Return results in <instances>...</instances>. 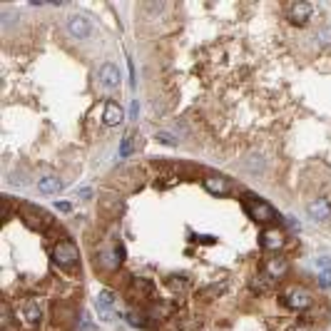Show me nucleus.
<instances>
[{
  "label": "nucleus",
  "instance_id": "obj_14",
  "mask_svg": "<svg viewBox=\"0 0 331 331\" xmlns=\"http://www.w3.org/2000/svg\"><path fill=\"white\" fill-rule=\"evenodd\" d=\"M100 85L105 90H117L120 87V70H117V65H112V62L100 65Z\"/></svg>",
  "mask_w": 331,
  "mask_h": 331
},
{
  "label": "nucleus",
  "instance_id": "obj_8",
  "mask_svg": "<svg viewBox=\"0 0 331 331\" xmlns=\"http://www.w3.org/2000/svg\"><path fill=\"white\" fill-rule=\"evenodd\" d=\"M68 33H70L73 38H78V40L87 38V35L92 33V23H90V18L83 15V13L70 15V18H68Z\"/></svg>",
  "mask_w": 331,
  "mask_h": 331
},
{
  "label": "nucleus",
  "instance_id": "obj_3",
  "mask_svg": "<svg viewBox=\"0 0 331 331\" xmlns=\"http://www.w3.org/2000/svg\"><path fill=\"white\" fill-rule=\"evenodd\" d=\"M244 212H247L254 222H259V224H269V222L277 219L274 207H272L269 202L259 200L256 194H247V197H244Z\"/></svg>",
  "mask_w": 331,
  "mask_h": 331
},
{
  "label": "nucleus",
  "instance_id": "obj_24",
  "mask_svg": "<svg viewBox=\"0 0 331 331\" xmlns=\"http://www.w3.org/2000/svg\"><path fill=\"white\" fill-rule=\"evenodd\" d=\"M316 282H319V287H321V289H329V287H331V267H329V269H321V272L316 274Z\"/></svg>",
  "mask_w": 331,
  "mask_h": 331
},
{
  "label": "nucleus",
  "instance_id": "obj_19",
  "mask_svg": "<svg viewBox=\"0 0 331 331\" xmlns=\"http://www.w3.org/2000/svg\"><path fill=\"white\" fill-rule=\"evenodd\" d=\"M97 309H100V314H105V311H112L115 309V291L112 289H102L97 294Z\"/></svg>",
  "mask_w": 331,
  "mask_h": 331
},
{
  "label": "nucleus",
  "instance_id": "obj_9",
  "mask_svg": "<svg viewBox=\"0 0 331 331\" xmlns=\"http://www.w3.org/2000/svg\"><path fill=\"white\" fill-rule=\"evenodd\" d=\"M132 296L142 299V301H155L157 299V287L152 279L147 277H135L132 279Z\"/></svg>",
  "mask_w": 331,
  "mask_h": 331
},
{
  "label": "nucleus",
  "instance_id": "obj_5",
  "mask_svg": "<svg viewBox=\"0 0 331 331\" xmlns=\"http://www.w3.org/2000/svg\"><path fill=\"white\" fill-rule=\"evenodd\" d=\"M75 321H78V309L73 304H68V301H55V306H52V324L70 329V326H75Z\"/></svg>",
  "mask_w": 331,
  "mask_h": 331
},
{
  "label": "nucleus",
  "instance_id": "obj_15",
  "mask_svg": "<svg viewBox=\"0 0 331 331\" xmlns=\"http://www.w3.org/2000/svg\"><path fill=\"white\" fill-rule=\"evenodd\" d=\"M306 212H309L311 219L324 222V219H329L331 217V202L326 200V197H316V200H311V202L306 205Z\"/></svg>",
  "mask_w": 331,
  "mask_h": 331
},
{
  "label": "nucleus",
  "instance_id": "obj_6",
  "mask_svg": "<svg viewBox=\"0 0 331 331\" xmlns=\"http://www.w3.org/2000/svg\"><path fill=\"white\" fill-rule=\"evenodd\" d=\"M115 184L120 187V192H135L142 187V169L140 167H127L117 174Z\"/></svg>",
  "mask_w": 331,
  "mask_h": 331
},
{
  "label": "nucleus",
  "instance_id": "obj_28",
  "mask_svg": "<svg viewBox=\"0 0 331 331\" xmlns=\"http://www.w3.org/2000/svg\"><path fill=\"white\" fill-rule=\"evenodd\" d=\"M316 38H319V42L329 45V42H331V28H324V30H319V33H316Z\"/></svg>",
  "mask_w": 331,
  "mask_h": 331
},
{
  "label": "nucleus",
  "instance_id": "obj_10",
  "mask_svg": "<svg viewBox=\"0 0 331 331\" xmlns=\"http://www.w3.org/2000/svg\"><path fill=\"white\" fill-rule=\"evenodd\" d=\"M202 184H205V189H207L209 194H214V197H224L227 192H232V182L227 177H222V174H207L202 179Z\"/></svg>",
  "mask_w": 331,
  "mask_h": 331
},
{
  "label": "nucleus",
  "instance_id": "obj_29",
  "mask_svg": "<svg viewBox=\"0 0 331 331\" xmlns=\"http://www.w3.org/2000/svg\"><path fill=\"white\" fill-rule=\"evenodd\" d=\"M137 112H140V105H137V100H135V102H132V110H129V115H132V117H137Z\"/></svg>",
  "mask_w": 331,
  "mask_h": 331
},
{
  "label": "nucleus",
  "instance_id": "obj_17",
  "mask_svg": "<svg viewBox=\"0 0 331 331\" xmlns=\"http://www.w3.org/2000/svg\"><path fill=\"white\" fill-rule=\"evenodd\" d=\"M122 117H124V112H122V107H120L117 102H107V105H105L102 122L107 124V127H117V124L122 122Z\"/></svg>",
  "mask_w": 331,
  "mask_h": 331
},
{
  "label": "nucleus",
  "instance_id": "obj_23",
  "mask_svg": "<svg viewBox=\"0 0 331 331\" xmlns=\"http://www.w3.org/2000/svg\"><path fill=\"white\" fill-rule=\"evenodd\" d=\"M244 167H247V169H251V172H256V174H259V172L264 169V160H261L259 155H251V157H247V160H244Z\"/></svg>",
  "mask_w": 331,
  "mask_h": 331
},
{
  "label": "nucleus",
  "instance_id": "obj_4",
  "mask_svg": "<svg viewBox=\"0 0 331 331\" xmlns=\"http://www.w3.org/2000/svg\"><path fill=\"white\" fill-rule=\"evenodd\" d=\"M311 294H309V289H304V287H291V289H287L284 294H282V304L287 306V309H291V311H304V309H309L311 306Z\"/></svg>",
  "mask_w": 331,
  "mask_h": 331
},
{
  "label": "nucleus",
  "instance_id": "obj_16",
  "mask_svg": "<svg viewBox=\"0 0 331 331\" xmlns=\"http://www.w3.org/2000/svg\"><path fill=\"white\" fill-rule=\"evenodd\" d=\"M20 316L25 319V324H40L42 319V304L38 299H25L23 301V311H20Z\"/></svg>",
  "mask_w": 331,
  "mask_h": 331
},
{
  "label": "nucleus",
  "instance_id": "obj_32",
  "mask_svg": "<svg viewBox=\"0 0 331 331\" xmlns=\"http://www.w3.org/2000/svg\"><path fill=\"white\" fill-rule=\"evenodd\" d=\"M90 194H92L90 189H80V192H78V197H90Z\"/></svg>",
  "mask_w": 331,
  "mask_h": 331
},
{
  "label": "nucleus",
  "instance_id": "obj_20",
  "mask_svg": "<svg viewBox=\"0 0 331 331\" xmlns=\"http://www.w3.org/2000/svg\"><path fill=\"white\" fill-rule=\"evenodd\" d=\"M274 284H277V282H274L269 274H264V272H261V274L251 277V284H249V287H251V291H259V294H264V291L272 289Z\"/></svg>",
  "mask_w": 331,
  "mask_h": 331
},
{
  "label": "nucleus",
  "instance_id": "obj_27",
  "mask_svg": "<svg viewBox=\"0 0 331 331\" xmlns=\"http://www.w3.org/2000/svg\"><path fill=\"white\" fill-rule=\"evenodd\" d=\"M157 140H160V142H165V145H169V147H174V145H177V140H174L169 132H157Z\"/></svg>",
  "mask_w": 331,
  "mask_h": 331
},
{
  "label": "nucleus",
  "instance_id": "obj_21",
  "mask_svg": "<svg viewBox=\"0 0 331 331\" xmlns=\"http://www.w3.org/2000/svg\"><path fill=\"white\" fill-rule=\"evenodd\" d=\"M124 319H127V324H129V326H135V329H145V326H150L147 311H137V309H129Z\"/></svg>",
  "mask_w": 331,
  "mask_h": 331
},
{
  "label": "nucleus",
  "instance_id": "obj_11",
  "mask_svg": "<svg viewBox=\"0 0 331 331\" xmlns=\"http://www.w3.org/2000/svg\"><path fill=\"white\" fill-rule=\"evenodd\" d=\"M264 274H269L274 282L284 279V277L289 274V261H287V256H269V259L264 261Z\"/></svg>",
  "mask_w": 331,
  "mask_h": 331
},
{
  "label": "nucleus",
  "instance_id": "obj_22",
  "mask_svg": "<svg viewBox=\"0 0 331 331\" xmlns=\"http://www.w3.org/2000/svg\"><path fill=\"white\" fill-rule=\"evenodd\" d=\"M167 284H169L174 291H184L187 289V277H184V274H179V277L172 274V277H167Z\"/></svg>",
  "mask_w": 331,
  "mask_h": 331
},
{
  "label": "nucleus",
  "instance_id": "obj_1",
  "mask_svg": "<svg viewBox=\"0 0 331 331\" xmlns=\"http://www.w3.org/2000/svg\"><path fill=\"white\" fill-rule=\"evenodd\" d=\"M50 256H52V261H55L60 269H65V272H75L78 264H80V249H78V244H75L73 239H60V242L52 247Z\"/></svg>",
  "mask_w": 331,
  "mask_h": 331
},
{
  "label": "nucleus",
  "instance_id": "obj_31",
  "mask_svg": "<svg viewBox=\"0 0 331 331\" xmlns=\"http://www.w3.org/2000/svg\"><path fill=\"white\" fill-rule=\"evenodd\" d=\"M291 331H311V326H306V324H301V326H294Z\"/></svg>",
  "mask_w": 331,
  "mask_h": 331
},
{
  "label": "nucleus",
  "instance_id": "obj_26",
  "mask_svg": "<svg viewBox=\"0 0 331 331\" xmlns=\"http://www.w3.org/2000/svg\"><path fill=\"white\" fill-rule=\"evenodd\" d=\"M129 152H132V135L122 137V145H120V157H129Z\"/></svg>",
  "mask_w": 331,
  "mask_h": 331
},
{
  "label": "nucleus",
  "instance_id": "obj_30",
  "mask_svg": "<svg viewBox=\"0 0 331 331\" xmlns=\"http://www.w3.org/2000/svg\"><path fill=\"white\" fill-rule=\"evenodd\" d=\"M57 209H60V212H70V205H68V202H57Z\"/></svg>",
  "mask_w": 331,
  "mask_h": 331
},
{
  "label": "nucleus",
  "instance_id": "obj_13",
  "mask_svg": "<svg viewBox=\"0 0 331 331\" xmlns=\"http://www.w3.org/2000/svg\"><path fill=\"white\" fill-rule=\"evenodd\" d=\"M284 242H287V237H284V232L279 227H269L261 234V247L267 249V251H279V249L284 247Z\"/></svg>",
  "mask_w": 331,
  "mask_h": 331
},
{
  "label": "nucleus",
  "instance_id": "obj_2",
  "mask_svg": "<svg viewBox=\"0 0 331 331\" xmlns=\"http://www.w3.org/2000/svg\"><path fill=\"white\" fill-rule=\"evenodd\" d=\"M18 214L23 217V222L30 227V229H35V232H45L50 224H52V217H50V212L47 209H40L38 205H18Z\"/></svg>",
  "mask_w": 331,
  "mask_h": 331
},
{
  "label": "nucleus",
  "instance_id": "obj_18",
  "mask_svg": "<svg viewBox=\"0 0 331 331\" xmlns=\"http://www.w3.org/2000/svg\"><path fill=\"white\" fill-rule=\"evenodd\" d=\"M38 189H40L42 194H55V192L62 189V182H60V177H55V174H45V177L38 179Z\"/></svg>",
  "mask_w": 331,
  "mask_h": 331
},
{
  "label": "nucleus",
  "instance_id": "obj_25",
  "mask_svg": "<svg viewBox=\"0 0 331 331\" xmlns=\"http://www.w3.org/2000/svg\"><path fill=\"white\" fill-rule=\"evenodd\" d=\"M0 311H3V316H0V324H3V329H8L10 326V306H8V301H3V306H0Z\"/></svg>",
  "mask_w": 331,
  "mask_h": 331
},
{
  "label": "nucleus",
  "instance_id": "obj_12",
  "mask_svg": "<svg viewBox=\"0 0 331 331\" xmlns=\"http://www.w3.org/2000/svg\"><path fill=\"white\" fill-rule=\"evenodd\" d=\"M100 212L107 219H117L122 212V194H102L100 197Z\"/></svg>",
  "mask_w": 331,
  "mask_h": 331
},
{
  "label": "nucleus",
  "instance_id": "obj_7",
  "mask_svg": "<svg viewBox=\"0 0 331 331\" xmlns=\"http://www.w3.org/2000/svg\"><path fill=\"white\" fill-rule=\"evenodd\" d=\"M287 8V18H289V23H294V25H306L309 23V18H311V13H314V5L311 3H287L284 5Z\"/></svg>",
  "mask_w": 331,
  "mask_h": 331
}]
</instances>
